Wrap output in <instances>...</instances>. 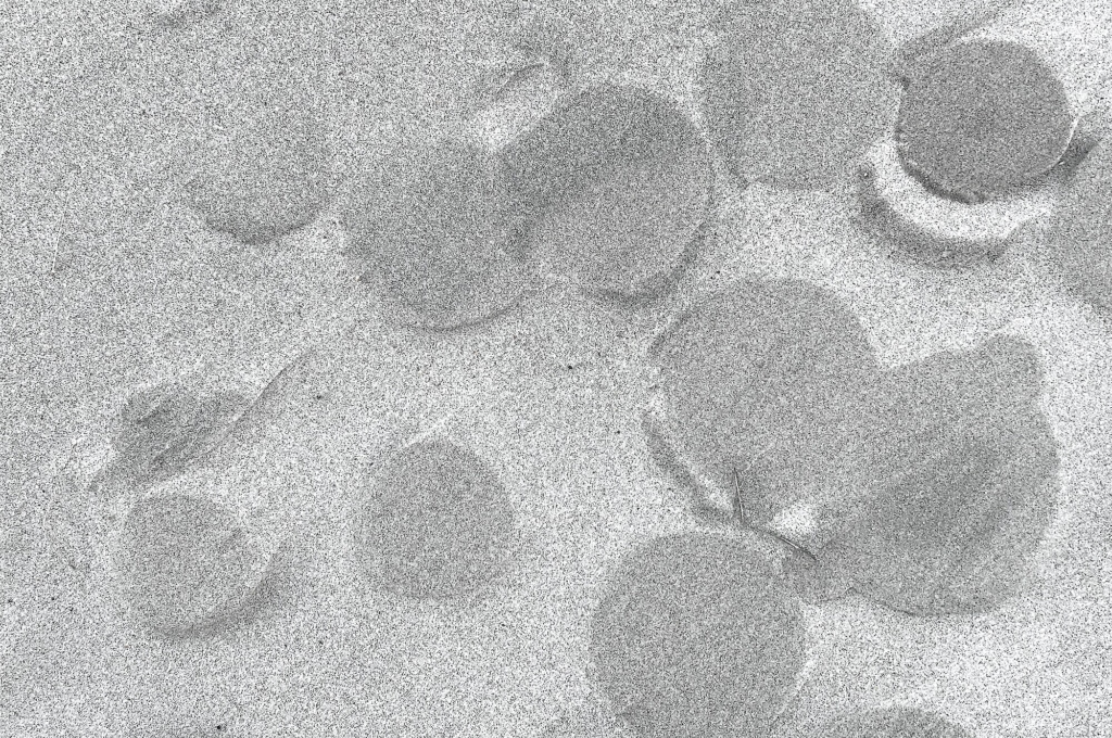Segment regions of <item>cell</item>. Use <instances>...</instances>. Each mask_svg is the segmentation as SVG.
Here are the masks:
<instances>
[{
  "label": "cell",
  "instance_id": "cell-3",
  "mask_svg": "<svg viewBox=\"0 0 1112 738\" xmlns=\"http://www.w3.org/2000/svg\"><path fill=\"white\" fill-rule=\"evenodd\" d=\"M377 480L359 522L369 570L431 599L479 593L503 572L514 514L498 478L447 443L407 448Z\"/></svg>",
  "mask_w": 1112,
  "mask_h": 738
},
{
  "label": "cell",
  "instance_id": "cell-1",
  "mask_svg": "<svg viewBox=\"0 0 1112 738\" xmlns=\"http://www.w3.org/2000/svg\"><path fill=\"white\" fill-rule=\"evenodd\" d=\"M596 678L614 712L643 736H750L788 698L805 626L770 578L696 582L664 542L632 550L591 623Z\"/></svg>",
  "mask_w": 1112,
  "mask_h": 738
},
{
  "label": "cell",
  "instance_id": "cell-2",
  "mask_svg": "<svg viewBox=\"0 0 1112 738\" xmlns=\"http://www.w3.org/2000/svg\"><path fill=\"white\" fill-rule=\"evenodd\" d=\"M698 92L717 148L759 180L831 179L857 153L865 29L845 1H742L712 22Z\"/></svg>",
  "mask_w": 1112,
  "mask_h": 738
}]
</instances>
